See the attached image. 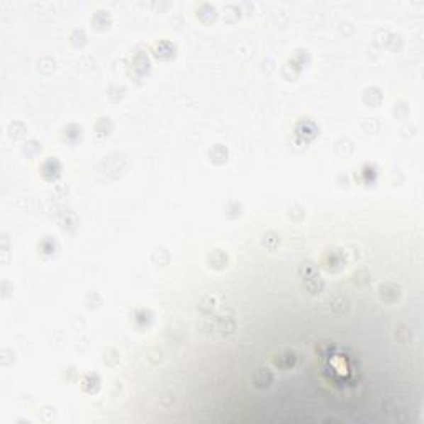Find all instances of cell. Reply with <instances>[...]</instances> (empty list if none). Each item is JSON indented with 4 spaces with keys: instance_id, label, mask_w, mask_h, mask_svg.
Masks as SVG:
<instances>
[{
    "instance_id": "cell-1",
    "label": "cell",
    "mask_w": 424,
    "mask_h": 424,
    "mask_svg": "<svg viewBox=\"0 0 424 424\" xmlns=\"http://www.w3.org/2000/svg\"><path fill=\"white\" fill-rule=\"evenodd\" d=\"M202 332L206 335H212V337H224V335L233 333L235 330V320L233 315L229 313H218L214 317L206 318L201 323Z\"/></svg>"
}]
</instances>
